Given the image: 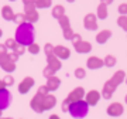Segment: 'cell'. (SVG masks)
<instances>
[{
	"mask_svg": "<svg viewBox=\"0 0 127 119\" xmlns=\"http://www.w3.org/2000/svg\"><path fill=\"white\" fill-rule=\"evenodd\" d=\"M83 27L89 31H96L97 30V17L93 13H88L83 18Z\"/></svg>",
	"mask_w": 127,
	"mask_h": 119,
	"instance_id": "cell-4",
	"label": "cell"
},
{
	"mask_svg": "<svg viewBox=\"0 0 127 119\" xmlns=\"http://www.w3.org/2000/svg\"><path fill=\"white\" fill-rule=\"evenodd\" d=\"M62 31H64V38H65V40H69V41H72L73 34H75V33H73V30H72V27L69 26V27L64 28Z\"/></svg>",
	"mask_w": 127,
	"mask_h": 119,
	"instance_id": "cell-26",
	"label": "cell"
},
{
	"mask_svg": "<svg viewBox=\"0 0 127 119\" xmlns=\"http://www.w3.org/2000/svg\"><path fill=\"white\" fill-rule=\"evenodd\" d=\"M0 87H3V84H1V81H0Z\"/></svg>",
	"mask_w": 127,
	"mask_h": 119,
	"instance_id": "cell-49",
	"label": "cell"
},
{
	"mask_svg": "<svg viewBox=\"0 0 127 119\" xmlns=\"http://www.w3.org/2000/svg\"><path fill=\"white\" fill-rule=\"evenodd\" d=\"M99 99H100V94H99L97 91L88 92V94H86V98H85V101L88 102V105H91V106L96 105V104L99 102Z\"/></svg>",
	"mask_w": 127,
	"mask_h": 119,
	"instance_id": "cell-14",
	"label": "cell"
},
{
	"mask_svg": "<svg viewBox=\"0 0 127 119\" xmlns=\"http://www.w3.org/2000/svg\"><path fill=\"white\" fill-rule=\"evenodd\" d=\"M75 77L79 78V79H82V78L86 77V71H85L83 68H76L75 69Z\"/></svg>",
	"mask_w": 127,
	"mask_h": 119,
	"instance_id": "cell-36",
	"label": "cell"
},
{
	"mask_svg": "<svg viewBox=\"0 0 127 119\" xmlns=\"http://www.w3.org/2000/svg\"><path fill=\"white\" fill-rule=\"evenodd\" d=\"M51 119H59V118H57V116H51Z\"/></svg>",
	"mask_w": 127,
	"mask_h": 119,
	"instance_id": "cell-47",
	"label": "cell"
},
{
	"mask_svg": "<svg viewBox=\"0 0 127 119\" xmlns=\"http://www.w3.org/2000/svg\"><path fill=\"white\" fill-rule=\"evenodd\" d=\"M116 62H117V60H116V57H114V55H112V54H107L106 57H104V60H103V65L109 67V68L114 67V65H116Z\"/></svg>",
	"mask_w": 127,
	"mask_h": 119,
	"instance_id": "cell-22",
	"label": "cell"
},
{
	"mask_svg": "<svg viewBox=\"0 0 127 119\" xmlns=\"http://www.w3.org/2000/svg\"><path fill=\"white\" fill-rule=\"evenodd\" d=\"M107 114H109L110 116H120V115L123 114V105L119 104V102L110 104L109 108H107Z\"/></svg>",
	"mask_w": 127,
	"mask_h": 119,
	"instance_id": "cell-10",
	"label": "cell"
},
{
	"mask_svg": "<svg viewBox=\"0 0 127 119\" xmlns=\"http://www.w3.org/2000/svg\"><path fill=\"white\" fill-rule=\"evenodd\" d=\"M107 16H109V11H107V6L103 4V3H100V4L97 6V9H96V17H97V18H102V20H104V18H107Z\"/></svg>",
	"mask_w": 127,
	"mask_h": 119,
	"instance_id": "cell-19",
	"label": "cell"
},
{
	"mask_svg": "<svg viewBox=\"0 0 127 119\" xmlns=\"http://www.w3.org/2000/svg\"><path fill=\"white\" fill-rule=\"evenodd\" d=\"M26 50H27V48H26L24 46H20V44H17V46L14 47V48H13L11 51H13L14 54H17L18 57H20V55H23L24 53H26Z\"/></svg>",
	"mask_w": 127,
	"mask_h": 119,
	"instance_id": "cell-32",
	"label": "cell"
},
{
	"mask_svg": "<svg viewBox=\"0 0 127 119\" xmlns=\"http://www.w3.org/2000/svg\"><path fill=\"white\" fill-rule=\"evenodd\" d=\"M44 77H47V78H51V77H54V74H55V69L52 68V67H50V65H47L45 68H44Z\"/></svg>",
	"mask_w": 127,
	"mask_h": 119,
	"instance_id": "cell-33",
	"label": "cell"
},
{
	"mask_svg": "<svg viewBox=\"0 0 127 119\" xmlns=\"http://www.w3.org/2000/svg\"><path fill=\"white\" fill-rule=\"evenodd\" d=\"M124 102H126V104H127V95H126V98H124Z\"/></svg>",
	"mask_w": 127,
	"mask_h": 119,
	"instance_id": "cell-48",
	"label": "cell"
},
{
	"mask_svg": "<svg viewBox=\"0 0 127 119\" xmlns=\"http://www.w3.org/2000/svg\"><path fill=\"white\" fill-rule=\"evenodd\" d=\"M47 62H48V65H50V67H52L55 71H58V69L62 67V64H61V60L57 58L54 54H48V55H47Z\"/></svg>",
	"mask_w": 127,
	"mask_h": 119,
	"instance_id": "cell-16",
	"label": "cell"
},
{
	"mask_svg": "<svg viewBox=\"0 0 127 119\" xmlns=\"http://www.w3.org/2000/svg\"><path fill=\"white\" fill-rule=\"evenodd\" d=\"M54 55L59 60H68L71 57V50L68 47L57 46V47H54Z\"/></svg>",
	"mask_w": 127,
	"mask_h": 119,
	"instance_id": "cell-6",
	"label": "cell"
},
{
	"mask_svg": "<svg viewBox=\"0 0 127 119\" xmlns=\"http://www.w3.org/2000/svg\"><path fill=\"white\" fill-rule=\"evenodd\" d=\"M51 14H52V17L57 18L58 20L59 17H62V16H65V7H64L62 4H57L52 7V10H51Z\"/></svg>",
	"mask_w": 127,
	"mask_h": 119,
	"instance_id": "cell-20",
	"label": "cell"
},
{
	"mask_svg": "<svg viewBox=\"0 0 127 119\" xmlns=\"http://www.w3.org/2000/svg\"><path fill=\"white\" fill-rule=\"evenodd\" d=\"M1 17L7 20V21H13V17H14V11L10 6H3L1 7Z\"/></svg>",
	"mask_w": 127,
	"mask_h": 119,
	"instance_id": "cell-18",
	"label": "cell"
},
{
	"mask_svg": "<svg viewBox=\"0 0 127 119\" xmlns=\"http://www.w3.org/2000/svg\"><path fill=\"white\" fill-rule=\"evenodd\" d=\"M13 21L17 24V26H20V24L26 23V14H24V13H14Z\"/></svg>",
	"mask_w": 127,
	"mask_h": 119,
	"instance_id": "cell-25",
	"label": "cell"
},
{
	"mask_svg": "<svg viewBox=\"0 0 127 119\" xmlns=\"http://www.w3.org/2000/svg\"><path fill=\"white\" fill-rule=\"evenodd\" d=\"M10 1H14V0H10Z\"/></svg>",
	"mask_w": 127,
	"mask_h": 119,
	"instance_id": "cell-52",
	"label": "cell"
},
{
	"mask_svg": "<svg viewBox=\"0 0 127 119\" xmlns=\"http://www.w3.org/2000/svg\"><path fill=\"white\" fill-rule=\"evenodd\" d=\"M3 36V30H1V28H0V37Z\"/></svg>",
	"mask_w": 127,
	"mask_h": 119,
	"instance_id": "cell-45",
	"label": "cell"
},
{
	"mask_svg": "<svg viewBox=\"0 0 127 119\" xmlns=\"http://www.w3.org/2000/svg\"><path fill=\"white\" fill-rule=\"evenodd\" d=\"M47 91H48V88H47V87H41V88H40V91H38V94L44 96V95L47 94Z\"/></svg>",
	"mask_w": 127,
	"mask_h": 119,
	"instance_id": "cell-42",
	"label": "cell"
},
{
	"mask_svg": "<svg viewBox=\"0 0 127 119\" xmlns=\"http://www.w3.org/2000/svg\"><path fill=\"white\" fill-rule=\"evenodd\" d=\"M0 115H1V111H0Z\"/></svg>",
	"mask_w": 127,
	"mask_h": 119,
	"instance_id": "cell-51",
	"label": "cell"
},
{
	"mask_svg": "<svg viewBox=\"0 0 127 119\" xmlns=\"http://www.w3.org/2000/svg\"><path fill=\"white\" fill-rule=\"evenodd\" d=\"M9 58L13 62H16V61H17V58H18V55H17V54H14L13 51H11V53H9Z\"/></svg>",
	"mask_w": 127,
	"mask_h": 119,
	"instance_id": "cell-41",
	"label": "cell"
},
{
	"mask_svg": "<svg viewBox=\"0 0 127 119\" xmlns=\"http://www.w3.org/2000/svg\"><path fill=\"white\" fill-rule=\"evenodd\" d=\"M54 104H55V98L54 96H44V108H45V109L52 108Z\"/></svg>",
	"mask_w": 127,
	"mask_h": 119,
	"instance_id": "cell-28",
	"label": "cell"
},
{
	"mask_svg": "<svg viewBox=\"0 0 127 119\" xmlns=\"http://www.w3.org/2000/svg\"><path fill=\"white\" fill-rule=\"evenodd\" d=\"M58 24L61 26V28H66V27H69L71 26V23H69V17L68 16H62V17H59L58 18Z\"/></svg>",
	"mask_w": 127,
	"mask_h": 119,
	"instance_id": "cell-27",
	"label": "cell"
},
{
	"mask_svg": "<svg viewBox=\"0 0 127 119\" xmlns=\"http://www.w3.org/2000/svg\"><path fill=\"white\" fill-rule=\"evenodd\" d=\"M37 7H35V3H34V0H30L28 3L24 4V13H31V11H35Z\"/></svg>",
	"mask_w": 127,
	"mask_h": 119,
	"instance_id": "cell-29",
	"label": "cell"
},
{
	"mask_svg": "<svg viewBox=\"0 0 127 119\" xmlns=\"http://www.w3.org/2000/svg\"><path fill=\"white\" fill-rule=\"evenodd\" d=\"M119 13L120 16H127V3H122V4L119 6Z\"/></svg>",
	"mask_w": 127,
	"mask_h": 119,
	"instance_id": "cell-38",
	"label": "cell"
},
{
	"mask_svg": "<svg viewBox=\"0 0 127 119\" xmlns=\"http://www.w3.org/2000/svg\"><path fill=\"white\" fill-rule=\"evenodd\" d=\"M26 14V21H28V23L34 24L35 21H38V18H40V14H38V11H31V13H24Z\"/></svg>",
	"mask_w": 127,
	"mask_h": 119,
	"instance_id": "cell-23",
	"label": "cell"
},
{
	"mask_svg": "<svg viewBox=\"0 0 127 119\" xmlns=\"http://www.w3.org/2000/svg\"><path fill=\"white\" fill-rule=\"evenodd\" d=\"M27 50H28V53H30V54L35 55V54H38V53H40L41 47L38 46V44H35V43H32V44H30V46L27 47Z\"/></svg>",
	"mask_w": 127,
	"mask_h": 119,
	"instance_id": "cell-31",
	"label": "cell"
},
{
	"mask_svg": "<svg viewBox=\"0 0 127 119\" xmlns=\"http://www.w3.org/2000/svg\"><path fill=\"white\" fill-rule=\"evenodd\" d=\"M68 112L69 115L72 116V118H85L89 112V105H88L86 101H83V99H79V101H73L69 104L68 106Z\"/></svg>",
	"mask_w": 127,
	"mask_h": 119,
	"instance_id": "cell-2",
	"label": "cell"
},
{
	"mask_svg": "<svg viewBox=\"0 0 127 119\" xmlns=\"http://www.w3.org/2000/svg\"><path fill=\"white\" fill-rule=\"evenodd\" d=\"M31 106H32V109H35L37 112H41V111L44 109V96L37 94L35 98H32Z\"/></svg>",
	"mask_w": 127,
	"mask_h": 119,
	"instance_id": "cell-12",
	"label": "cell"
},
{
	"mask_svg": "<svg viewBox=\"0 0 127 119\" xmlns=\"http://www.w3.org/2000/svg\"><path fill=\"white\" fill-rule=\"evenodd\" d=\"M66 1H68V3H73V1H75V0H66Z\"/></svg>",
	"mask_w": 127,
	"mask_h": 119,
	"instance_id": "cell-46",
	"label": "cell"
},
{
	"mask_svg": "<svg viewBox=\"0 0 127 119\" xmlns=\"http://www.w3.org/2000/svg\"><path fill=\"white\" fill-rule=\"evenodd\" d=\"M83 95H85V91H83V88H75L71 94H69V96L66 98V101L71 104V102H73V101H79V99H82L83 98Z\"/></svg>",
	"mask_w": 127,
	"mask_h": 119,
	"instance_id": "cell-11",
	"label": "cell"
},
{
	"mask_svg": "<svg viewBox=\"0 0 127 119\" xmlns=\"http://www.w3.org/2000/svg\"><path fill=\"white\" fill-rule=\"evenodd\" d=\"M73 48H75V51L79 53V54H88V53H91L92 51V44L89 41L81 40L79 43L73 44Z\"/></svg>",
	"mask_w": 127,
	"mask_h": 119,
	"instance_id": "cell-7",
	"label": "cell"
},
{
	"mask_svg": "<svg viewBox=\"0 0 127 119\" xmlns=\"http://www.w3.org/2000/svg\"><path fill=\"white\" fill-rule=\"evenodd\" d=\"M112 37V31L110 30H102L96 34V43L97 44H104L109 41V38Z\"/></svg>",
	"mask_w": 127,
	"mask_h": 119,
	"instance_id": "cell-13",
	"label": "cell"
},
{
	"mask_svg": "<svg viewBox=\"0 0 127 119\" xmlns=\"http://www.w3.org/2000/svg\"><path fill=\"white\" fill-rule=\"evenodd\" d=\"M34 85V79H32L31 77H27L23 79V82L18 85V91L21 92V94H26V92H28V89Z\"/></svg>",
	"mask_w": 127,
	"mask_h": 119,
	"instance_id": "cell-15",
	"label": "cell"
},
{
	"mask_svg": "<svg viewBox=\"0 0 127 119\" xmlns=\"http://www.w3.org/2000/svg\"><path fill=\"white\" fill-rule=\"evenodd\" d=\"M54 44H51V43H47L45 47H44V51H45V55L48 54H54Z\"/></svg>",
	"mask_w": 127,
	"mask_h": 119,
	"instance_id": "cell-37",
	"label": "cell"
},
{
	"mask_svg": "<svg viewBox=\"0 0 127 119\" xmlns=\"http://www.w3.org/2000/svg\"><path fill=\"white\" fill-rule=\"evenodd\" d=\"M59 84H61L59 78H57V77H51V78H48V82H47V88H48V91H54V89H57V88L59 87Z\"/></svg>",
	"mask_w": 127,
	"mask_h": 119,
	"instance_id": "cell-21",
	"label": "cell"
},
{
	"mask_svg": "<svg viewBox=\"0 0 127 119\" xmlns=\"http://www.w3.org/2000/svg\"><path fill=\"white\" fill-rule=\"evenodd\" d=\"M0 67L4 71H7V72H11V71L16 69V64L9 58V53L4 55H0Z\"/></svg>",
	"mask_w": 127,
	"mask_h": 119,
	"instance_id": "cell-5",
	"label": "cell"
},
{
	"mask_svg": "<svg viewBox=\"0 0 127 119\" xmlns=\"http://www.w3.org/2000/svg\"><path fill=\"white\" fill-rule=\"evenodd\" d=\"M116 85H114L112 81H107V82L104 84V87H103V89H102V96H103L104 99H110L112 98V95H113V92L116 91Z\"/></svg>",
	"mask_w": 127,
	"mask_h": 119,
	"instance_id": "cell-8",
	"label": "cell"
},
{
	"mask_svg": "<svg viewBox=\"0 0 127 119\" xmlns=\"http://www.w3.org/2000/svg\"><path fill=\"white\" fill-rule=\"evenodd\" d=\"M86 67L89 69H99L103 67V60L99 57H89L86 61Z\"/></svg>",
	"mask_w": 127,
	"mask_h": 119,
	"instance_id": "cell-9",
	"label": "cell"
},
{
	"mask_svg": "<svg viewBox=\"0 0 127 119\" xmlns=\"http://www.w3.org/2000/svg\"><path fill=\"white\" fill-rule=\"evenodd\" d=\"M4 46L7 47V50H9V48H11V50H13L14 47L17 46V41H16L14 38H7V40H6V43H4Z\"/></svg>",
	"mask_w": 127,
	"mask_h": 119,
	"instance_id": "cell-34",
	"label": "cell"
},
{
	"mask_svg": "<svg viewBox=\"0 0 127 119\" xmlns=\"http://www.w3.org/2000/svg\"><path fill=\"white\" fill-rule=\"evenodd\" d=\"M37 9H45V7H51L52 0H34Z\"/></svg>",
	"mask_w": 127,
	"mask_h": 119,
	"instance_id": "cell-24",
	"label": "cell"
},
{
	"mask_svg": "<svg viewBox=\"0 0 127 119\" xmlns=\"http://www.w3.org/2000/svg\"><path fill=\"white\" fill-rule=\"evenodd\" d=\"M34 37H35V31H34V24L26 23L17 26L16 28V34H14V40L17 41V44L24 47H28L30 44L34 43Z\"/></svg>",
	"mask_w": 127,
	"mask_h": 119,
	"instance_id": "cell-1",
	"label": "cell"
},
{
	"mask_svg": "<svg viewBox=\"0 0 127 119\" xmlns=\"http://www.w3.org/2000/svg\"><path fill=\"white\" fill-rule=\"evenodd\" d=\"M126 77H127L126 72H124V71H122V69H119V71H116V72L113 74V77L110 78V81H112L116 87H119V85L124 81V78H126Z\"/></svg>",
	"mask_w": 127,
	"mask_h": 119,
	"instance_id": "cell-17",
	"label": "cell"
},
{
	"mask_svg": "<svg viewBox=\"0 0 127 119\" xmlns=\"http://www.w3.org/2000/svg\"><path fill=\"white\" fill-rule=\"evenodd\" d=\"M81 40H82L81 34H78V33H75V34H73V38H72V44H76V43H79Z\"/></svg>",
	"mask_w": 127,
	"mask_h": 119,
	"instance_id": "cell-39",
	"label": "cell"
},
{
	"mask_svg": "<svg viewBox=\"0 0 127 119\" xmlns=\"http://www.w3.org/2000/svg\"><path fill=\"white\" fill-rule=\"evenodd\" d=\"M126 82H127V77H126Z\"/></svg>",
	"mask_w": 127,
	"mask_h": 119,
	"instance_id": "cell-50",
	"label": "cell"
},
{
	"mask_svg": "<svg viewBox=\"0 0 127 119\" xmlns=\"http://www.w3.org/2000/svg\"><path fill=\"white\" fill-rule=\"evenodd\" d=\"M13 82H14V79H13V77H10V75H6L4 77V79L1 81V84H3V87H9V85H13Z\"/></svg>",
	"mask_w": 127,
	"mask_h": 119,
	"instance_id": "cell-35",
	"label": "cell"
},
{
	"mask_svg": "<svg viewBox=\"0 0 127 119\" xmlns=\"http://www.w3.org/2000/svg\"><path fill=\"white\" fill-rule=\"evenodd\" d=\"M30 0H23V4H26V3H28Z\"/></svg>",
	"mask_w": 127,
	"mask_h": 119,
	"instance_id": "cell-44",
	"label": "cell"
},
{
	"mask_svg": "<svg viewBox=\"0 0 127 119\" xmlns=\"http://www.w3.org/2000/svg\"><path fill=\"white\" fill-rule=\"evenodd\" d=\"M117 24H119V27H122L127 33V16H119Z\"/></svg>",
	"mask_w": 127,
	"mask_h": 119,
	"instance_id": "cell-30",
	"label": "cell"
},
{
	"mask_svg": "<svg viewBox=\"0 0 127 119\" xmlns=\"http://www.w3.org/2000/svg\"><path fill=\"white\" fill-rule=\"evenodd\" d=\"M9 51H7V47L4 46V44H0V55H4L7 54Z\"/></svg>",
	"mask_w": 127,
	"mask_h": 119,
	"instance_id": "cell-40",
	"label": "cell"
},
{
	"mask_svg": "<svg viewBox=\"0 0 127 119\" xmlns=\"http://www.w3.org/2000/svg\"><path fill=\"white\" fill-rule=\"evenodd\" d=\"M100 3H103V4H106V6H109V4H112V3H113V0H100Z\"/></svg>",
	"mask_w": 127,
	"mask_h": 119,
	"instance_id": "cell-43",
	"label": "cell"
},
{
	"mask_svg": "<svg viewBox=\"0 0 127 119\" xmlns=\"http://www.w3.org/2000/svg\"><path fill=\"white\" fill-rule=\"evenodd\" d=\"M11 102V95L10 91L6 87H0V111H4L10 106Z\"/></svg>",
	"mask_w": 127,
	"mask_h": 119,
	"instance_id": "cell-3",
	"label": "cell"
}]
</instances>
